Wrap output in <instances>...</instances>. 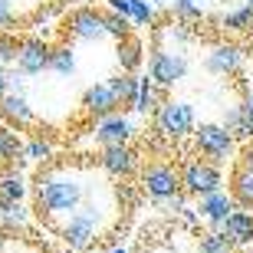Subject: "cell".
I'll return each instance as SVG.
<instances>
[{"label": "cell", "instance_id": "cell-5", "mask_svg": "<svg viewBox=\"0 0 253 253\" xmlns=\"http://www.w3.org/2000/svg\"><path fill=\"white\" fill-rule=\"evenodd\" d=\"M155 125H158L161 135L168 138H184V135H194L197 128V115L188 102H178V99H165L161 109L155 112Z\"/></svg>", "mask_w": 253, "mask_h": 253}, {"label": "cell", "instance_id": "cell-34", "mask_svg": "<svg viewBox=\"0 0 253 253\" xmlns=\"http://www.w3.org/2000/svg\"><path fill=\"white\" fill-rule=\"evenodd\" d=\"M10 92V85H7V69H0V99Z\"/></svg>", "mask_w": 253, "mask_h": 253}, {"label": "cell", "instance_id": "cell-32", "mask_svg": "<svg viewBox=\"0 0 253 253\" xmlns=\"http://www.w3.org/2000/svg\"><path fill=\"white\" fill-rule=\"evenodd\" d=\"M10 27H13V3L0 0V33H7Z\"/></svg>", "mask_w": 253, "mask_h": 253}, {"label": "cell", "instance_id": "cell-20", "mask_svg": "<svg viewBox=\"0 0 253 253\" xmlns=\"http://www.w3.org/2000/svg\"><path fill=\"white\" fill-rule=\"evenodd\" d=\"M230 194H234L237 207L253 211V171L250 168H244V165L234 168V174H230Z\"/></svg>", "mask_w": 253, "mask_h": 253}, {"label": "cell", "instance_id": "cell-18", "mask_svg": "<svg viewBox=\"0 0 253 253\" xmlns=\"http://www.w3.org/2000/svg\"><path fill=\"white\" fill-rule=\"evenodd\" d=\"M119 63H122V73H135L138 76L141 63H145V43H141L138 33L119 40Z\"/></svg>", "mask_w": 253, "mask_h": 253}, {"label": "cell", "instance_id": "cell-12", "mask_svg": "<svg viewBox=\"0 0 253 253\" xmlns=\"http://www.w3.org/2000/svg\"><path fill=\"white\" fill-rule=\"evenodd\" d=\"M99 168L112 178H131L138 171V155L128 148V145H112V148H102L99 155Z\"/></svg>", "mask_w": 253, "mask_h": 253}, {"label": "cell", "instance_id": "cell-26", "mask_svg": "<svg viewBox=\"0 0 253 253\" xmlns=\"http://www.w3.org/2000/svg\"><path fill=\"white\" fill-rule=\"evenodd\" d=\"M20 155H23V145H20L17 131L0 128V165H7V161H17Z\"/></svg>", "mask_w": 253, "mask_h": 253}, {"label": "cell", "instance_id": "cell-28", "mask_svg": "<svg viewBox=\"0 0 253 253\" xmlns=\"http://www.w3.org/2000/svg\"><path fill=\"white\" fill-rule=\"evenodd\" d=\"M197 253H234V247L227 244V237L220 230H207V234H201Z\"/></svg>", "mask_w": 253, "mask_h": 253}, {"label": "cell", "instance_id": "cell-14", "mask_svg": "<svg viewBox=\"0 0 253 253\" xmlns=\"http://www.w3.org/2000/svg\"><path fill=\"white\" fill-rule=\"evenodd\" d=\"M240 66H244V49L237 46V43H217L204 56V69L214 73V76H230Z\"/></svg>", "mask_w": 253, "mask_h": 253}, {"label": "cell", "instance_id": "cell-22", "mask_svg": "<svg viewBox=\"0 0 253 253\" xmlns=\"http://www.w3.org/2000/svg\"><path fill=\"white\" fill-rule=\"evenodd\" d=\"M138 83H141V76H135V73H119V76L109 79V85H112L119 105H131V102H135V95H138Z\"/></svg>", "mask_w": 253, "mask_h": 253}, {"label": "cell", "instance_id": "cell-21", "mask_svg": "<svg viewBox=\"0 0 253 253\" xmlns=\"http://www.w3.org/2000/svg\"><path fill=\"white\" fill-rule=\"evenodd\" d=\"M161 89L155 83H151L148 76H141V83H138V95H135V102H131V109L138 115H155L161 109Z\"/></svg>", "mask_w": 253, "mask_h": 253}, {"label": "cell", "instance_id": "cell-7", "mask_svg": "<svg viewBox=\"0 0 253 253\" xmlns=\"http://www.w3.org/2000/svg\"><path fill=\"white\" fill-rule=\"evenodd\" d=\"M63 33L69 40H83V43H99V40L109 37L105 33L102 10H95V7H76L73 13H66Z\"/></svg>", "mask_w": 253, "mask_h": 253}, {"label": "cell", "instance_id": "cell-3", "mask_svg": "<svg viewBox=\"0 0 253 253\" xmlns=\"http://www.w3.org/2000/svg\"><path fill=\"white\" fill-rule=\"evenodd\" d=\"M141 191L155 201H171L181 194V171L168 161H148L141 168Z\"/></svg>", "mask_w": 253, "mask_h": 253}, {"label": "cell", "instance_id": "cell-40", "mask_svg": "<svg viewBox=\"0 0 253 253\" xmlns=\"http://www.w3.org/2000/svg\"><path fill=\"white\" fill-rule=\"evenodd\" d=\"M240 253H247V250H240Z\"/></svg>", "mask_w": 253, "mask_h": 253}, {"label": "cell", "instance_id": "cell-39", "mask_svg": "<svg viewBox=\"0 0 253 253\" xmlns=\"http://www.w3.org/2000/svg\"><path fill=\"white\" fill-rule=\"evenodd\" d=\"M63 253H73V250H63Z\"/></svg>", "mask_w": 253, "mask_h": 253}, {"label": "cell", "instance_id": "cell-9", "mask_svg": "<svg viewBox=\"0 0 253 253\" xmlns=\"http://www.w3.org/2000/svg\"><path fill=\"white\" fill-rule=\"evenodd\" d=\"M49 53L53 46H46L40 37H23L20 40V49H17V63L10 66V69H20V73L27 76H40L49 69Z\"/></svg>", "mask_w": 253, "mask_h": 253}, {"label": "cell", "instance_id": "cell-23", "mask_svg": "<svg viewBox=\"0 0 253 253\" xmlns=\"http://www.w3.org/2000/svg\"><path fill=\"white\" fill-rule=\"evenodd\" d=\"M220 27L234 30V33H247V30H253V0L244 3V7H237V10H227L224 17H220Z\"/></svg>", "mask_w": 253, "mask_h": 253}, {"label": "cell", "instance_id": "cell-19", "mask_svg": "<svg viewBox=\"0 0 253 253\" xmlns=\"http://www.w3.org/2000/svg\"><path fill=\"white\" fill-rule=\"evenodd\" d=\"M224 128L230 131L234 138H240V141H253V112L244 102L234 105V109L224 115Z\"/></svg>", "mask_w": 253, "mask_h": 253}, {"label": "cell", "instance_id": "cell-24", "mask_svg": "<svg viewBox=\"0 0 253 253\" xmlns=\"http://www.w3.org/2000/svg\"><path fill=\"white\" fill-rule=\"evenodd\" d=\"M49 73H56V76H73L76 73V53H73L69 43L53 46V53H49Z\"/></svg>", "mask_w": 253, "mask_h": 253}, {"label": "cell", "instance_id": "cell-38", "mask_svg": "<svg viewBox=\"0 0 253 253\" xmlns=\"http://www.w3.org/2000/svg\"><path fill=\"white\" fill-rule=\"evenodd\" d=\"M73 3H79V7H89V0H73Z\"/></svg>", "mask_w": 253, "mask_h": 253}, {"label": "cell", "instance_id": "cell-33", "mask_svg": "<svg viewBox=\"0 0 253 253\" xmlns=\"http://www.w3.org/2000/svg\"><path fill=\"white\" fill-rule=\"evenodd\" d=\"M240 165L253 171V141H244V148H240Z\"/></svg>", "mask_w": 253, "mask_h": 253}, {"label": "cell", "instance_id": "cell-29", "mask_svg": "<svg viewBox=\"0 0 253 253\" xmlns=\"http://www.w3.org/2000/svg\"><path fill=\"white\" fill-rule=\"evenodd\" d=\"M171 13H174V20H178V23H194V20L204 17L197 0H174V3H171Z\"/></svg>", "mask_w": 253, "mask_h": 253}, {"label": "cell", "instance_id": "cell-6", "mask_svg": "<svg viewBox=\"0 0 253 253\" xmlns=\"http://www.w3.org/2000/svg\"><path fill=\"white\" fill-rule=\"evenodd\" d=\"M220 184H224L220 168L211 165V161H188L184 171H181V194L197 197V201L207 197V194H214V191H224Z\"/></svg>", "mask_w": 253, "mask_h": 253}, {"label": "cell", "instance_id": "cell-25", "mask_svg": "<svg viewBox=\"0 0 253 253\" xmlns=\"http://www.w3.org/2000/svg\"><path fill=\"white\" fill-rule=\"evenodd\" d=\"M102 20H105V33H109L112 40H125V37H131V33H135V27H131L128 20L119 17V13H115V10H109V7L102 10Z\"/></svg>", "mask_w": 253, "mask_h": 253}, {"label": "cell", "instance_id": "cell-41", "mask_svg": "<svg viewBox=\"0 0 253 253\" xmlns=\"http://www.w3.org/2000/svg\"><path fill=\"white\" fill-rule=\"evenodd\" d=\"M197 3H201V0H197Z\"/></svg>", "mask_w": 253, "mask_h": 253}, {"label": "cell", "instance_id": "cell-2", "mask_svg": "<svg viewBox=\"0 0 253 253\" xmlns=\"http://www.w3.org/2000/svg\"><path fill=\"white\" fill-rule=\"evenodd\" d=\"M191 73V59L184 49H171L165 46V43H155V49H151V56H148V79L158 89H171L174 83H181L184 76Z\"/></svg>", "mask_w": 253, "mask_h": 253}, {"label": "cell", "instance_id": "cell-13", "mask_svg": "<svg viewBox=\"0 0 253 253\" xmlns=\"http://www.w3.org/2000/svg\"><path fill=\"white\" fill-rule=\"evenodd\" d=\"M83 112L85 115H92L95 122L99 119H105V115H115L119 112V99H115V92H112V85L109 83H95V85H89L83 92Z\"/></svg>", "mask_w": 253, "mask_h": 253}, {"label": "cell", "instance_id": "cell-30", "mask_svg": "<svg viewBox=\"0 0 253 253\" xmlns=\"http://www.w3.org/2000/svg\"><path fill=\"white\" fill-rule=\"evenodd\" d=\"M17 49H20V40L13 33H0V69H10L17 63Z\"/></svg>", "mask_w": 253, "mask_h": 253}, {"label": "cell", "instance_id": "cell-10", "mask_svg": "<svg viewBox=\"0 0 253 253\" xmlns=\"http://www.w3.org/2000/svg\"><path fill=\"white\" fill-rule=\"evenodd\" d=\"M92 135L102 148H112V145H128V138L135 135V125H131L128 115L115 112V115H105L92 125Z\"/></svg>", "mask_w": 253, "mask_h": 253}, {"label": "cell", "instance_id": "cell-16", "mask_svg": "<svg viewBox=\"0 0 253 253\" xmlns=\"http://www.w3.org/2000/svg\"><path fill=\"white\" fill-rule=\"evenodd\" d=\"M105 3H109V10L128 20L131 27H155V20H158V10L148 0H105Z\"/></svg>", "mask_w": 253, "mask_h": 253}, {"label": "cell", "instance_id": "cell-4", "mask_svg": "<svg viewBox=\"0 0 253 253\" xmlns=\"http://www.w3.org/2000/svg\"><path fill=\"white\" fill-rule=\"evenodd\" d=\"M234 141H237L234 135L217 122H201L194 128V145L211 165H224V161L234 155Z\"/></svg>", "mask_w": 253, "mask_h": 253}, {"label": "cell", "instance_id": "cell-31", "mask_svg": "<svg viewBox=\"0 0 253 253\" xmlns=\"http://www.w3.org/2000/svg\"><path fill=\"white\" fill-rule=\"evenodd\" d=\"M23 155L33 161H49L53 158V145H49L46 138H30L27 145H23Z\"/></svg>", "mask_w": 253, "mask_h": 253}, {"label": "cell", "instance_id": "cell-11", "mask_svg": "<svg viewBox=\"0 0 253 253\" xmlns=\"http://www.w3.org/2000/svg\"><path fill=\"white\" fill-rule=\"evenodd\" d=\"M234 211H237V201H234V194H227V191H214V194H207V197L197 201V217H204L214 230H220Z\"/></svg>", "mask_w": 253, "mask_h": 253}, {"label": "cell", "instance_id": "cell-35", "mask_svg": "<svg viewBox=\"0 0 253 253\" xmlns=\"http://www.w3.org/2000/svg\"><path fill=\"white\" fill-rule=\"evenodd\" d=\"M148 3H151V7H155V10H165V7H171L174 0H148Z\"/></svg>", "mask_w": 253, "mask_h": 253}, {"label": "cell", "instance_id": "cell-17", "mask_svg": "<svg viewBox=\"0 0 253 253\" xmlns=\"http://www.w3.org/2000/svg\"><path fill=\"white\" fill-rule=\"evenodd\" d=\"M220 234L227 237V244L234 250H244V247L253 244V214L250 211H234L227 217V224L220 227Z\"/></svg>", "mask_w": 253, "mask_h": 253}, {"label": "cell", "instance_id": "cell-15", "mask_svg": "<svg viewBox=\"0 0 253 253\" xmlns=\"http://www.w3.org/2000/svg\"><path fill=\"white\" fill-rule=\"evenodd\" d=\"M0 115L7 119L10 125H17V128H30V125L37 122V112H33V105L23 92H7L0 99Z\"/></svg>", "mask_w": 253, "mask_h": 253}, {"label": "cell", "instance_id": "cell-37", "mask_svg": "<svg viewBox=\"0 0 253 253\" xmlns=\"http://www.w3.org/2000/svg\"><path fill=\"white\" fill-rule=\"evenodd\" d=\"M109 253H128V250H125V247H112V250H109Z\"/></svg>", "mask_w": 253, "mask_h": 253}, {"label": "cell", "instance_id": "cell-36", "mask_svg": "<svg viewBox=\"0 0 253 253\" xmlns=\"http://www.w3.org/2000/svg\"><path fill=\"white\" fill-rule=\"evenodd\" d=\"M244 105H247V109H250V112H253V92H247V99H244Z\"/></svg>", "mask_w": 253, "mask_h": 253}, {"label": "cell", "instance_id": "cell-8", "mask_svg": "<svg viewBox=\"0 0 253 253\" xmlns=\"http://www.w3.org/2000/svg\"><path fill=\"white\" fill-rule=\"evenodd\" d=\"M59 237H63V244L73 253H83L99 240V220L89 217L85 211H79L76 217H69V220L59 227Z\"/></svg>", "mask_w": 253, "mask_h": 253}, {"label": "cell", "instance_id": "cell-27", "mask_svg": "<svg viewBox=\"0 0 253 253\" xmlns=\"http://www.w3.org/2000/svg\"><path fill=\"white\" fill-rule=\"evenodd\" d=\"M0 197L20 204V201L27 197V184H23V178H20V174H3V178H0Z\"/></svg>", "mask_w": 253, "mask_h": 253}, {"label": "cell", "instance_id": "cell-1", "mask_svg": "<svg viewBox=\"0 0 253 253\" xmlns=\"http://www.w3.org/2000/svg\"><path fill=\"white\" fill-rule=\"evenodd\" d=\"M37 211L40 217L46 214V220L56 224V230L79 214V207L85 204L89 184H85L76 171H59V168H40L37 171Z\"/></svg>", "mask_w": 253, "mask_h": 253}]
</instances>
